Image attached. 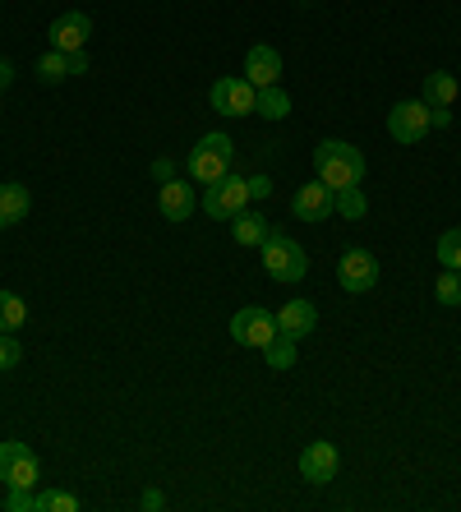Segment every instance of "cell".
<instances>
[{
    "label": "cell",
    "mask_w": 461,
    "mask_h": 512,
    "mask_svg": "<svg viewBox=\"0 0 461 512\" xmlns=\"http://www.w3.org/2000/svg\"><path fill=\"white\" fill-rule=\"evenodd\" d=\"M231 337H236L240 346H268L272 337H277V314L259 310V305H245V310H236V319H231Z\"/></svg>",
    "instance_id": "7"
},
{
    "label": "cell",
    "mask_w": 461,
    "mask_h": 512,
    "mask_svg": "<svg viewBox=\"0 0 461 512\" xmlns=\"http://www.w3.org/2000/svg\"><path fill=\"white\" fill-rule=\"evenodd\" d=\"M5 508H10V512H37V494H33V489H10Z\"/></svg>",
    "instance_id": "27"
},
{
    "label": "cell",
    "mask_w": 461,
    "mask_h": 512,
    "mask_svg": "<svg viewBox=\"0 0 461 512\" xmlns=\"http://www.w3.org/2000/svg\"><path fill=\"white\" fill-rule=\"evenodd\" d=\"M429 130H434V125H429L425 102H397V107L388 111V134L397 143H420Z\"/></svg>",
    "instance_id": "9"
},
{
    "label": "cell",
    "mask_w": 461,
    "mask_h": 512,
    "mask_svg": "<svg viewBox=\"0 0 461 512\" xmlns=\"http://www.w3.org/2000/svg\"><path fill=\"white\" fill-rule=\"evenodd\" d=\"M259 250H263V268H268L272 282H300V277L309 273L305 250H300L286 231H268V240H263Z\"/></svg>",
    "instance_id": "2"
},
{
    "label": "cell",
    "mask_w": 461,
    "mask_h": 512,
    "mask_svg": "<svg viewBox=\"0 0 461 512\" xmlns=\"http://www.w3.org/2000/svg\"><path fill=\"white\" fill-rule=\"evenodd\" d=\"M19 356H24V351H19V342H14L10 333H0V370H14V365H19Z\"/></svg>",
    "instance_id": "28"
},
{
    "label": "cell",
    "mask_w": 461,
    "mask_h": 512,
    "mask_svg": "<svg viewBox=\"0 0 461 512\" xmlns=\"http://www.w3.org/2000/svg\"><path fill=\"white\" fill-rule=\"evenodd\" d=\"M291 208H296V217H305V222H323V217L332 213V190L323 185V180H314V185H300L296 199H291Z\"/></svg>",
    "instance_id": "15"
},
{
    "label": "cell",
    "mask_w": 461,
    "mask_h": 512,
    "mask_svg": "<svg viewBox=\"0 0 461 512\" xmlns=\"http://www.w3.org/2000/svg\"><path fill=\"white\" fill-rule=\"evenodd\" d=\"M429 125H434V130H448V125H452V107H429Z\"/></svg>",
    "instance_id": "29"
},
{
    "label": "cell",
    "mask_w": 461,
    "mask_h": 512,
    "mask_svg": "<svg viewBox=\"0 0 461 512\" xmlns=\"http://www.w3.org/2000/svg\"><path fill=\"white\" fill-rule=\"evenodd\" d=\"M263 351H268V365H272V370H291V365H296V337L277 333L268 346H263Z\"/></svg>",
    "instance_id": "21"
},
{
    "label": "cell",
    "mask_w": 461,
    "mask_h": 512,
    "mask_svg": "<svg viewBox=\"0 0 461 512\" xmlns=\"http://www.w3.org/2000/svg\"><path fill=\"white\" fill-rule=\"evenodd\" d=\"M314 171L328 190H346V185H360V176H365V153L342 139H323L314 148Z\"/></svg>",
    "instance_id": "1"
},
{
    "label": "cell",
    "mask_w": 461,
    "mask_h": 512,
    "mask_svg": "<svg viewBox=\"0 0 461 512\" xmlns=\"http://www.w3.org/2000/svg\"><path fill=\"white\" fill-rule=\"evenodd\" d=\"M245 79L254 88H272L277 79H282V56L272 47H249V56H245Z\"/></svg>",
    "instance_id": "13"
},
{
    "label": "cell",
    "mask_w": 461,
    "mask_h": 512,
    "mask_svg": "<svg viewBox=\"0 0 461 512\" xmlns=\"http://www.w3.org/2000/svg\"><path fill=\"white\" fill-rule=\"evenodd\" d=\"M337 282H342L351 296H365V291L379 286V259L369 250H346L342 259H337Z\"/></svg>",
    "instance_id": "6"
},
{
    "label": "cell",
    "mask_w": 461,
    "mask_h": 512,
    "mask_svg": "<svg viewBox=\"0 0 461 512\" xmlns=\"http://www.w3.org/2000/svg\"><path fill=\"white\" fill-rule=\"evenodd\" d=\"M231 162H236V143L226 139V134H203L190 153V180L213 185V180H222L231 171Z\"/></svg>",
    "instance_id": "3"
},
{
    "label": "cell",
    "mask_w": 461,
    "mask_h": 512,
    "mask_svg": "<svg viewBox=\"0 0 461 512\" xmlns=\"http://www.w3.org/2000/svg\"><path fill=\"white\" fill-rule=\"evenodd\" d=\"M254 111H259L263 120H286L291 116V97L282 93V88H259V97H254Z\"/></svg>",
    "instance_id": "19"
},
{
    "label": "cell",
    "mask_w": 461,
    "mask_h": 512,
    "mask_svg": "<svg viewBox=\"0 0 461 512\" xmlns=\"http://www.w3.org/2000/svg\"><path fill=\"white\" fill-rule=\"evenodd\" d=\"M332 208L355 222V217H365L369 203H365V194H360V185H346V190H332Z\"/></svg>",
    "instance_id": "22"
},
{
    "label": "cell",
    "mask_w": 461,
    "mask_h": 512,
    "mask_svg": "<svg viewBox=\"0 0 461 512\" xmlns=\"http://www.w3.org/2000/svg\"><path fill=\"white\" fill-rule=\"evenodd\" d=\"M162 489H148V494H143V508H162Z\"/></svg>",
    "instance_id": "34"
},
{
    "label": "cell",
    "mask_w": 461,
    "mask_h": 512,
    "mask_svg": "<svg viewBox=\"0 0 461 512\" xmlns=\"http://www.w3.org/2000/svg\"><path fill=\"white\" fill-rule=\"evenodd\" d=\"M457 102V79L448 70H438L425 79V107H452Z\"/></svg>",
    "instance_id": "18"
},
{
    "label": "cell",
    "mask_w": 461,
    "mask_h": 512,
    "mask_svg": "<svg viewBox=\"0 0 461 512\" xmlns=\"http://www.w3.org/2000/svg\"><path fill=\"white\" fill-rule=\"evenodd\" d=\"M0 480L10 489H37V480H42V462H37V453L28 448V443H0Z\"/></svg>",
    "instance_id": "4"
},
{
    "label": "cell",
    "mask_w": 461,
    "mask_h": 512,
    "mask_svg": "<svg viewBox=\"0 0 461 512\" xmlns=\"http://www.w3.org/2000/svg\"><path fill=\"white\" fill-rule=\"evenodd\" d=\"M24 319H28L24 296H14V291H0V333H14V328H24Z\"/></svg>",
    "instance_id": "20"
},
{
    "label": "cell",
    "mask_w": 461,
    "mask_h": 512,
    "mask_svg": "<svg viewBox=\"0 0 461 512\" xmlns=\"http://www.w3.org/2000/svg\"><path fill=\"white\" fill-rule=\"evenodd\" d=\"M268 194H272V180L268 176H254V180H249V199H268Z\"/></svg>",
    "instance_id": "30"
},
{
    "label": "cell",
    "mask_w": 461,
    "mask_h": 512,
    "mask_svg": "<svg viewBox=\"0 0 461 512\" xmlns=\"http://www.w3.org/2000/svg\"><path fill=\"white\" fill-rule=\"evenodd\" d=\"M245 203H249V180H240L236 171H226V176L213 180L208 194H203V213L217 217V222H231Z\"/></svg>",
    "instance_id": "5"
},
{
    "label": "cell",
    "mask_w": 461,
    "mask_h": 512,
    "mask_svg": "<svg viewBox=\"0 0 461 512\" xmlns=\"http://www.w3.org/2000/svg\"><path fill=\"white\" fill-rule=\"evenodd\" d=\"M337 462H342L337 448L319 439V443H309L305 453H300V476H305L309 485H328V480L337 476Z\"/></svg>",
    "instance_id": "10"
},
{
    "label": "cell",
    "mask_w": 461,
    "mask_h": 512,
    "mask_svg": "<svg viewBox=\"0 0 461 512\" xmlns=\"http://www.w3.org/2000/svg\"><path fill=\"white\" fill-rule=\"evenodd\" d=\"M70 74H88V56L83 51H70Z\"/></svg>",
    "instance_id": "32"
},
{
    "label": "cell",
    "mask_w": 461,
    "mask_h": 512,
    "mask_svg": "<svg viewBox=\"0 0 461 512\" xmlns=\"http://www.w3.org/2000/svg\"><path fill=\"white\" fill-rule=\"evenodd\" d=\"M37 512H79V499L65 489H47V494H37Z\"/></svg>",
    "instance_id": "25"
},
{
    "label": "cell",
    "mask_w": 461,
    "mask_h": 512,
    "mask_svg": "<svg viewBox=\"0 0 461 512\" xmlns=\"http://www.w3.org/2000/svg\"><path fill=\"white\" fill-rule=\"evenodd\" d=\"M438 259H443V268H457L461 273V231H443V240H438Z\"/></svg>",
    "instance_id": "26"
},
{
    "label": "cell",
    "mask_w": 461,
    "mask_h": 512,
    "mask_svg": "<svg viewBox=\"0 0 461 512\" xmlns=\"http://www.w3.org/2000/svg\"><path fill=\"white\" fill-rule=\"evenodd\" d=\"M65 74H70V56H65V51L51 47L47 56L37 60V79H42V84H60Z\"/></svg>",
    "instance_id": "23"
},
{
    "label": "cell",
    "mask_w": 461,
    "mask_h": 512,
    "mask_svg": "<svg viewBox=\"0 0 461 512\" xmlns=\"http://www.w3.org/2000/svg\"><path fill=\"white\" fill-rule=\"evenodd\" d=\"M28 203H33V194H28V185H0V227H19L28 217Z\"/></svg>",
    "instance_id": "16"
},
{
    "label": "cell",
    "mask_w": 461,
    "mask_h": 512,
    "mask_svg": "<svg viewBox=\"0 0 461 512\" xmlns=\"http://www.w3.org/2000/svg\"><path fill=\"white\" fill-rule=\"evenodd\" d=\"M314 323H319V314H314V305H309V300H286L282 310H277V333L296 337V342L314 333Z\"/></svg>",
    "instance_id": "14"
},
{
    "label": "cell",
    "mask_w": 461,
    "mask_h": 512,
    "mask_svg": "<svg viewBox=\"0 0 461 512\" xmlns=\"http://www.w3.org/2000/svg\"><path fill=\"white\" fill-rule=\"evenodd\" d=\"M254 97H259V88L249 84L245 74H240V79H217L213 111L217 116H254Z\"/></svg>",
    "instance_id": "8"
},
{
    "label": "cell",
    "mask_w": 461,
    "mask_h": 512,
    "mask_svg": "<svg viewBox=\"0 0 461 512\" xmlns=\"http://www.w3.org/2000/svg\"><path fill=\"white\" fill-rule=\"evenodd\" d=\"M171 176H176L171 157H157V162H153V180H171Z\"/></svg>",
    "instance_id": "31"
},
{
    "label": "cell",
    "mask_w": 461,
    "mask_h": 512,
    "mask_svg": "<svg viewBox=\"0 0 461 512\" xmlns=\"http://www.w3.org/2000/svg\"><path fill=\"white\" fill-rule=\"evenodd\" d=\"M10 84H14V65H10V60H0V93H5Z\"/></svg>",
    "instance_id": "33"
},
{
    "label": "cell",
    "mask_w": 461,
    "mask_h": 512,
    "mask_svg": "<svg viewBox=\"0 0 461 512\" xmlns=\"http://www.w3.org/2000/svg\"><path fill=\"white\" fill-rule=\"evenodd\" d=\"M88 33H93V19H88V14H79V10H74V14H60L56 24H51V47L70 56V51H83Z\"/></svg>",
    "instance_id": "12"
},
{
    "label": "cell",
    "mask_w": 461,
    "mask_h": 512,
    "mask_svg": "<svg viewBox=\"0 0 461 512\" xmlns=\"http://www.w3.org/2000/svg\"><path fill=\"white\" fill-rule=\"evenodd\" d=\"M157 208H162L166 222H185V217L194 213V185H185V180H162L157 185Z\"/></svg>",
    "instance_id": "11"
},
{
    "label": "cell",
    "mask_w": 461,
    "mask_h": 512,
    "mask_svg": "<svg viewBox=\"0 0 461 512\" xmlns=\"http://www.w3.org/2000/svg\"><path fill=\"white\" fill-rule=\"evenodd\" d=\"M434 296H438V305H461V273H457V268H443V277H438V286H434Z\"/></svg>",
    "instance_id": "24"
},
{
    "label": "cell",
    "mask_w": 461,
    "mask_h": 512,
    "mask_svg": "<svg viewBox=\"0 0 461 512\" xmlns=\"http://www.w3.org/2000/svg\"><path fill=\"white\" fill-rule=\"evenodd\" d=\"M268 217L263 213H249V208H240L236 217H231V236H236V245H263L268 240Z\"/></svg>",
    "instance_id": "17"
}]
</instances>
